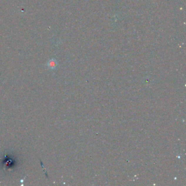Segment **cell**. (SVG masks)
Here are the masks:
<instances>
[{
	"mask_svg": "<svg viewBox=\"0 0 186 186\" xmlns=\"http://www.w3.org/2000/svg\"><path fill=\"white\" fill-rule=\"evenodd\" d=\"M47 66L50 69H55L57 67V62L55 58L50 59L49 61L48 62Z\"/></svg>",
	"mask_w": 186,
	"mask_h": 186,
	"instance_id": "obj_1",
	"label": "cell"
},
{
	"mask_svg": "<svg viewBox=\"0 0 186 186\" xmlns=\"http://www.w3.org/2000/svg\"><path fill=\"white\" fill-rule=\"evenodd\" d=\"M25 177H24V179H21V180H20V182L21 183L24 182V180H25Z\"/></svg>",
	"mask_w": 186,
	"mask_h": 186,
	"instance_id": "obj_2",
	"label": "cell"
}]
</instances>
